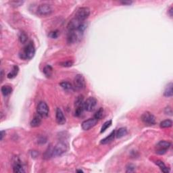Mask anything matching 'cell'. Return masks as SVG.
Listing matches in <instances>:
<instances>
[{
	"mask_svg": "<svg viewBox=\"0 0 173 173\" xmlns=\"http://www.w3.org/2000/svg\"><path fill=\"white\" fill-rule=\"evenodd\" d=\"M23 3H24V1H11L10 4L12 6L16 7L20 6V5L23 4Z\"/></svg>",
	"mask_w": 173,
	"mask_h": 173,
	"instance_id": "cell-31",
	"label": "cell"
},
{
	"mask_svg": "<svg viewBox=\"0 0 173 173\" xmlns=\"http://www.w3.org/2000/svg\"><path fill=\"white\" fill-rule=\"evenodd\" d=\"M171 146V143L167 141H160L156 145V152L158 155H164Z\"/></svg>",
	"mask_w": 173,
	"mask_h": 173,
	"instance_id": "cell-5",
	"label": "cell"
},
{
	"mask_svg": "<svg viewBox=\"0 0 173 173\" xmlns=\"http://www.w3.org/2000/svg\"><path fill=\"white\" fill-rule=\"evenodd\" d=\"M127 134H128V131L127 128L121 127L116 131L115 137H116L117 139H120V138H122V137H125V135H127Z\"/></svg>",
	"mask_w": 173,
	"mask_h": 173,
	"instance_id": "cell-17",
	"label": "cell"
},
{
	"mask_svg": "<svg viewBox=\"0 0 173 173\" xmlns=\"http://www.w3.org/2000/svg\"><path fill=\"white\" fill-rule=\"evenodd\" d=\"M172 126V121L170 119H167L165 120V121H163L162 122H161L160 124V128H162V129H166V128H170Z\"/></svg>",
	"mask_w": 173,
	"mask_h": 173,
	"instance_id": "cell-25",
	"label": "cell"
},
{
	"mask_svg": "<svg viewBox=\"0 0 173 173\" xmlns=\"http://www.w3.org/2000/svg\"><path fill=\"white\" fill-rule=\"evenodd\" d=\"M112 125V120H110V121H106L105 123H104V125H102V127L101 128V131H100V133H103L105 132V131L107 130L108 128H110Z\"/></svg>",
	"mask_w": 173,
	"mask_h": 173,
	"instance_id": "cell-28",
	"label": "cell"
},
{
	"mask_svg": "<svg viewBox=\"0 0 173 173\" xmlns=\"http://www.w3.org/2000/svg\"><path fill=\"white\" fill-rule=\"evenodd\" d=\"M53 149H54V147H52V146L48 147V148L46 149V152L44 153L43 158L46 159V160H48V159L53 157Z\"/></svg>",
	"mask_w": 173,
	"mask_h": 173,
	"instance_id": "cell-26",
	"label": "cell"
},
{
	"mask_svg": "<svg viewBox=\"0 0 173 173\" xmlns=\"http://www.w3.org/2000/svg\"><path fill=\"white\" fill-rule=\"evenodd\" d=\"M43 72L46 77L50 78V76L52 75L53 68L50 66V65H46V66L43 68Z\"/></svg>",
	"mask_w": 173,
	"mask_h": 173,
	"instance_id": "cell-21",
	"label": "cell"
},
{
	"mask_svg": "<svg viewBox=\"0 0 173 173\" xmlns=\"http://www.w3.org/2000/svg\"><path fill=\"white\" fill-rule=\"evenodd\" d=\"M98 121L97 119H95V118H91V119H89L86 121H84L82 122V125H81V127L82 130L84 131H89L91 129H92L93 127L97 125Z\"/></svg>",
	"mask_w": 173,
	"mask_h": 173,
	"instance_id": "cell-11",
	"label": "cell"
},
{
	"mask_svg": "<svg viewBox=\"0 0 173 173\" xmlns=\"http://www.w3.org/2000/svg\"><path fill=\"white\" fill-rule=\"evenodd\" d=\"M56 121L57 123L60 125H64L66 123V118H65L64 113L60 108H58L56 111Z\"/></svg>",
	"mask_w": 173,
	"mask_h": 173,
	"instance_id": "cell-13",
	"label": "cell"
},
{
	"mask_svg": "<svg viewBox=\"0 0 173 173\" xmlns=\"http://www.w3.org/2000/svg\"><path fill=\"white\" fill-rule=\"evenodd\" d=\"M86 83L84 76L82 74L76 75L74 79V88L76 90H82L85 88Z\"/></svg>",
	"mask_w": 173,
	"mask_h": 173,
	"instance_id": "cell-9",
	"label": "cell"
},
{
	"mask_svg": "<svg viewBox=\"0 0 173 173\" xmlns=\"http://www.w3.org/2000/svg\"><path fill=\"white\" fill-rule=\"evenodd\" d=\"M60 65L63 66V67H70L73 65V62H72V61H66V62H60Z\"/></svg>",
	"mask_w": 173,
	"mask_h": 173,
	"instance_id": "cell-29",
	"label": "cell"
},
{
	"mask_svg": "<svg viewBox=\"0 0 173 173\" xmlns=\"http://www.w3.org/2000/svg\"><path fill=\"white\" fill-rule=\"evenodd\" d=\"M35 54V48L32 41H30L25 47L22 52L20 53V58L23 60H31L34 57Z\"/></svg>",
	"mask_w": 173,
	"mask_h": 173,
	"instance_id": "cell-1",
	"label": "cell"
},
{
	"mask_svg": "<svg viewBox=\"0 0 173 173\" xmlns=\"http://www.w3.org/2000/svg\"><path fill=\"white\" fill-rule=\"evenodd\" d=\"M37 114L41 116V117H47L49 115L50 109L45 101H40L38 104L37 107Z\"/></svg>",
	"mask_w": 173,
	"mask_h": 173,
	"instance_id": "cell-7",
	"label": "cell"
},
{
	"mask_svg": "<svg viewBox=\"0 0 173 173\" xmlns=\"http://www.w3.org/2000/svg\"><path fill=\"white\" fill-rule=\"evenodd\" d=\"M168 14L170 15V16L171 17V18H172V13H173V8H172V7H170V9L168 10Z\"/></svg>",
	"mask_w": 173,
	"mask_h": 173,
	"instance_id": "cell-35",
	"label": "cell"
},
{
	"mask_svg": "<svg viewBox=\"0 0 173 173\" xmlns=\"http://www.w3.org/2000/svg\"><path fill=\"white\" fill-rule=\"evenodd\" d=\"M76 172H83V171H82V170H76Z\"/></svg>",
	"mask_w": 173,
	"mask_h": 173,
	"instance_id": "cell-37",
	"label": "cell"
},
{
	"mask_svg": "<svg viewBox=\"0 0 173 173\" xmlns=\"http://www.w3.org/2000/svg\"><path fill=\"white\" fill-rule=\"evenodd\" d=\"M141 119L143 123L147 125H154L156 123L154 115L149 112H145L143 113L141 116Z\"/></svg>",
	"mask_w": 173,
	"mask_h": 173,
	"instance_id": "cell-10",
	"label": "cell"
},
{
	"mask_svg": "<svg viewBox=\"0 0 173 173\" xmlns=\"http://www.w3.org/2000/svg\"><path fill=\"white\" fill-rule=\"evenodd\" d=\"M90 9L87 7H81L78 8L75 14V18L80 22H84L89 18Z\"/></svg>",
	"mask_w": 173,
	"mask_h": 173,
	"instance_id": "cell-4",
	"label": "cell"
},
{
	"mask_svg": "<svg viewBox=\"0 0 173 173\" xmlns=\"http://www.w3.org/2000/svg\"><path fill=\"white\" fill-rule=\"evenodd\" d=\"M60 85L62 89L66 90V91H72V90H73L74 89V86L72 85V84L67 81H63L60 82Z\"/></svg>",
	"mask_w": 173,
	"mask_h": 173,
	"instance_id": "cell-23",
	"label": "cell"
},
{
	"mask_svg": "<svg viewBox=\"0 0 173 173\" xmlns=\"http://www.w3.org/2000/svg\"><path fill=\"white\" fill-rule=\"evenodd\" d=\"M18 72H19L18 66H16V65H15V66H13L12 70H11V72H9V73L7 74V78H15L16 76H17V74H18Z\"/></svg>",
	"mask_w": 173,
	"mask_h": 173,
	"instance_id": "cell-22",
	"label": "cell"
},
{
	"mask_svg": "<svg viewBox=\"0 0 173 173\" xmlns=\"http://www.w3.org/2000/svg\"><path fill=\"white\" fill-rule=\"evenodd\" d=\"M135 170V166H134V165L129 164L127 166V171H126V172H134Z\"/></svg>",
	"mask_w": 173,
	"mask_h": 173,
	"instance_id": "cell-32",
	"label": "cell"
},
{
	"mask_svg": "<svg viewBox=\"0 0 173 173\" xmlns=\"http://www.w3.org/2000/svg\"><path fill=\"white\" fill-rule=\"evenodd\" d=\"M121 3L123 5H129L132 4V3H133V1H121Z\"/></svg>",
	"mask_w": 173,
	"mask_h": 173,
	"instance_id": "cell-34",
	"label": "cell"
},
{
	"mask_svg": "<svg viewBox=\"0 0 173 173\" xmlns=\"http://www.w3.org/2000/svg\"><path fill=\"white\" fill-rule=\"evenodd\" d=\"M164 112L167 115H170V116H172V109H171L170 107H166V108H165V110H164Z\"/></svg>",
	"mask_w": 173,
	"mask_h": 173,
	"instance_id": "cell-33",
	"label": "cell"
},
{
	"mask_svg": "<svg viewBox=\"0 0 173 173\" xmlns=\"http://www.w3.org/2000/svg\"><path fill=\"white\" fill-rule=\"evenodd\" d=\"M53 9L52 6L48 3H42L39 5L37 8V14L39 15L42 16H49L52 13Z\"/></svg>",
	"mask_w": 173,
	"mask_h": 173,
	"instance_id": "cell-6",
	"label": "cell"
},
{
	"mask_svg": "<svg viewBox=\"0 0 173 173\" xmlns=\"http://www.w3.org/2000/svg\"><path fill=\"white\" fill-rule=\"evenodd\" d=\"M84 97L83 95H80L76 98L75 101H74V108H75V111H74V115L76 116L79 117L83 113L84 110Z\"/></svg>",
	"mask_w": 173,
	"mask_h": 173,
	"instance_id": "cell-2",
	"label": "cell"
},
{
	"mask_svg": "<svg viewBox=\"0 0 173 173\" xmlns=\"http://www.w3.org/2000/svg\"><path fill=\"white\" fill-rule=\"evenodd\" d=\"M79 35H81L77 31H68L67 35V42L69 44H72L76 42L79 38Z\"/></svg>",
	"mask_w": 173,
	"mask_h": 173,
	"instance_id": "cell-12",
	"label": "cell"
},
{
	"mask_svg": "<svg viewBox=\"0 0 173 173\" xmlns=\"http://www.w3.org/2000/svg\"><path fill=\"white\" fill-rule=\"evenodd\" d=\"M172 82H170L166 86V89L164 90V95L166 97H171L173 95V89H172Z\"/></svg>",
	"mask_w": 173,
	"mask_h": 173,
	"instance_id": "cell-18",
	"label": "cell"
},
{
	"mask_svg": "<svg viewBox=\"0 0 173 173\" xmlns=\"http://www.w3.org/2000/svg\"><path fill=\"white\" fill-rule=\"evenodd\" d=\"M41 117L40 115L37 114L35 115L34 117H33V119H32V121H31L30 123V125L32 127H39V126L41 125V122H42V121H41Z\"/></svg>",
	"mask_w": 173,
	"mask_h": 173,
	"instance_id": "cell-15",
	"label": "cell"
},
{
	"mask_svg": "<svg viewBox=\"0 0 173 173\" xmlns=\"http://www.w3.org/2000/svg\"><path fill=\"white\" fill-rule=\"evenodd\" d=\"M5 135V131H1V141L3 140V137H4Z\"/></svg>",
	"mask_w": 173,
	"mask_h": 173,
	"instance_id": "cell-36",
	"label": "cell"
},
{
	"mask_svg": "<svg viewBox=\"0 0 173 173\" xmlns=\"http://www.w3.org/2000/svg\"><path fill=\"white\" fill-rule=\"evenodd\" d=\"M156 164L158 166L159 168H160V170L164 173H169L170 172V170L167 167L164 162L162 160H157L156 161Z\"/></svg>",
	"mask_w": 173,
	"mask_h": 173,
	"instance_id": "cell-19",
	"label": "cell"
},
{
	"mask_svg": "<svg viewBox=\"0 0 173 173\" xmlns=\"http://www.w3.org/2000/svg\"><path fill=\"white\" fill-rule=\"evenodd\" d=\"M97 101L95 97H90L84 102V110L86 112H92L95 109Z\"/></svg>",
	"mask_w": 173,
	"mask_h": 173,
	"instance_id": "cell-8",
	"label": "cell"
},
{
	"mask_svg": "<svg viewBox=\"0 0 173 173\" xmlns=\"http://www.w3.org/2000/svg\"><path fill=\"white\" fill-rule=\"evenodd\" d=\"M1 91L3 95L6 97V96H8L12 93V86L9 85H3L2 86V87H1Z\"/></svg>",
	"mask_w": 173,
	"mask_h": 173,
	"instance_id": "cell-20",
	"label": "cell"
},
{
	"mask_svg": "<svg viewBox=\"0 0 173 173\" xmlns=\"http://www.w3.org/2000/svg\"><path fill=\"white\" fill-rule=\"evenodd\" d=\"M18 39L20 43H22V44H25L27 42V41H28V36H27V35L24 31H21L19 33Z\"/></svg>",
	"mask_w": 173,
	"mask_h": 173,
	"instance_id": "cell-24",
	"label": "cell"
},
{
	"mask_svg": "<svg viewBox=\"0 0 173 173\" xmlns=\"http://www.w3.org/2000/svg\"><path fill=\"white\" fill-rule=\"evenodd\" d=\"M115 133H116L115 131H112V132L110 133V134L108 135V136H107L104 139H102V140L101 141V142H100V143H101V144L105 145V144H108V143H111L112 141H114V138L116 137Z\"/></svg>",
	"mask_w": 173,
	"mask_h": 173,
	"instance_id": "cell-16",
	"label": "cell"
},
{
	"mask_svg": "<svg viewBox=\"0 0 173 173\" xmlns=\"http://www.w3.org/2000/svg\"><path fill=\"white\" fill-rule=\"evenodd\" d=\"M13 172L16 173H23L25 172L20 160L18 158L15 159L14 162L13 163Z\"/></svg>",
	"mask_w": 173,
	"mask_h": 173,
	"instance_id": "cell-14",
	"label": "cell"
},
{
	"mask_svg": "<svg viewBox=\"0 0 173 173\" xmlns=\"http://www.w3.org/2000/svg\"><path fill=\"white\" fill-rule=\"evenodd\" d=\"M58 35H59V33L58 31H51V32L49 33L48 36L52 39H56L58 38Z\"/></svg>",
	"mask_w": 173,
	"mask_h": 173,
	"instance_id": "cell-30",
	"label": "cell"
},
{
	"mask_svg": "<svg viewBox=\"0 0 173 173\" xmlns=\"http://www.w3.org/2000/svg\"><path fill=\"white\" fill-rule=\"evenodd\" d=\"M104 113V108H99V110H98L96 112L95 114H94L93 118H95V119H97V121H99V120H100L102 117H103Z\"/></svg>",
	"mask_w": 173,
	"mask_h": 173,
	"instance_id": "cell-27",
	"label": "cell"
},
{
	"mask_svg": "<svg viewBox=\"0 0 173 173\" xmlns=\"http://www.w3.org/2000/svg\"><path fill=\"white\" fill-rule=\"evenodd\" d=\"M68 151V145L65 142L60 141L53 149V157H59L64 155Z\"/></svg>",
	"mask_w": 173,
	"mask_h": 173,
	"instance_id": "cell-3",
	"label": "cell"
}]
</instances>
